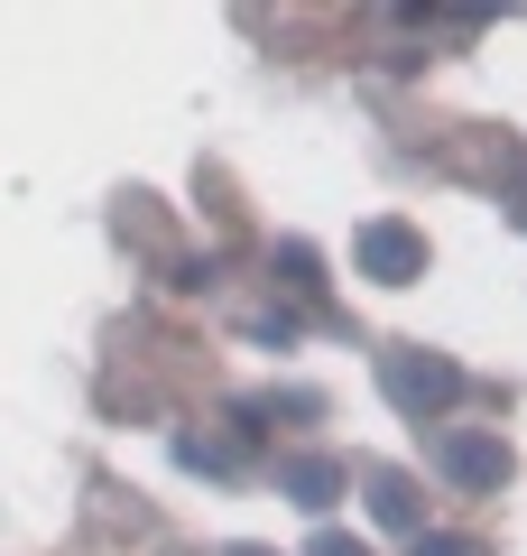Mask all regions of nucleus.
Instances as JSON below:
<instances>
[{
  "label": "nucleus",
  "mask_w": 527,
  "mask_h": 556,
  "mask_svg": "<svg viewBox=\"0 0 527 556\" xmlns=\"http://www.w3.org/2000/svg\"><path fill=\"white\" fill-rule=\"evenodd\" d=\"M445 464H453V482H472V492H490V482L509 473V455H500L490 437H453V445H445Z\"/></svg>",
  "instance_id": "nucleus-3"
},
{
  "label": "nucleus",
  "mask_w": 527,
  "mask_h": 556,
  "mask_svg": "<svg viewBox=\"0 0 527 556\" xmlns=\"http://www.w3.org/2000/svg\"><path fill=\"white\" fill-rule=\"evenodd\" d=\"M232 556H259V547H232Z\"/></svg>",
  "instance_id": "nucleus-8"
},
{
  "label": "nucleus",
  "mask_w": 527,
  "mask_h": 556,
  "mask_svg": "<svg viewBox=\"0 0 527 556\" xmlns=\"http://www.w3.org/2000/svg\"><path fill=\"white\" fill-rule=\"evenodd\" d=\"M371 510L389 519V529H416V501H408V482H380V492H371Z\"/></svg>",
  "instance_id": "nucleus-5"
},
{
  "label": "nucleus",
  "mask_w": 527,
  "mask_h": 556,
  "mask_svg": "<svg viewBox=\"0 0 527 556\" xmlns=\"http://www.w3.org/2000/svg\"><path fill=\"white\" fill-rule=\"evenodd\" d=\"M287 492L306 501V510H324V501L343 492V464H324V455H306V464H287Z\"/></svg>",
  "instance_id": "nucleus-4"
},
{
  "label": "nucleus",
  "mask_w": 527,
  "mask_h": 556,
  "mask_svg": "<svg viewBox=\"0 0 527 556\" xmlns=\"http://www.w3.org/2000/svg\"><path fill=\"white\" fill-rule=\"evenodd\" d=\"M416 556H481L472 538H416Z\"/></svg>",
  "instance_id": "nucleus-6"
},
{
  "label": "nucleus",
  "mask_w": 527,
  "mask_h": 556,
  "mask_svg": "<svg viewBox=\"0 0 527 556\" xmlns=\"http://www.w3.org/2000/svg\"><path fill=\"white\" fill-rule=\"evenodd\" d=\"M389 399L408 417H435V408H453L463 399V371L453 362H435V353H389Z\"/></svg>",
  "instance_id": "nucleus-2"
},
{
  "label": "nucleus",
  "mask_w": 527,
  "mask_h": 556,
  "mask_svg": "<svg viewBox=\"0 0 527 556\" xmlns=\"http://www.w3.org/2000/svg\"><path fill=\"white\" fill-rule=\"evenodd\" d=\"M351 269L380 278V288H408V278H426V232H408V223H371V232L351 241Z\"/></svg>",
  "instance_id": "nucleus-1"
},
{
  "label": "nucleus",
  "mask_w": 527,
  "mask_h": 556,
  "mask_svg": "<svg viewBox=\"0 0 527 556\" xmlns=\"http://www.w3.org/2000/svg\"><path fill=\"white\" fill-rule=\"evenodd\" d=\"M314 556H371V547H351V538H314Z\"/></svg>",
  "instance_id": "nucleus-7"
}]
</instances>
